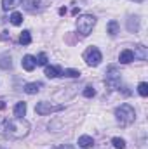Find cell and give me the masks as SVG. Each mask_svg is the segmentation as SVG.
<instances>
[{
    "mask_svg": "<svg viewBox=\"0 0 148 149\" xmlns=\"http://www.w3.org/2000/svg\"><path fill=\"white\" fill-rule=\"evenodd\" d=\"M44 87V83L42 81H33V83H26L25 85V92L26 94H30V95H33V94H37V92H40V88Z\"/></svg>",
    "mask_w": 148,
    "mask_h": 149,
    "instance_id": "obj_10",
    "label": "cell"
},
{
    "mask_svg": "<svg viewBox=\"0 0 148 149\" xmlns=\"http://www.w3.org/2000/svg\"><path fill=\"white\" fill-rule=\"evenodd\" d=\"M63 76H68V78H78L80 71L78 70H63Z\"/></svg>",
    "mask_w": 148,
    "mask_h": 149,
    "instance_id": "obj_24",
    "label": "cell"
},
{
    "mask_svg": "<svg viewBox=\"0 0 148 149\" xmlns=\"http://www.w3.org/2000/svg\"><path fill=\"white\" fill-rule=\"evenodd\" d=\"M61 109H65V106H61V104H51V102H47V101H40V102H37V106H35V113L40 114V116H45V114H51V113L61 111Z\"/></svg>",
    "mask_w": 148,
    "mask_h": 149,
    "instance_id": "obj_6",
    "label": "cell"
},
{
    "mask_svg": "<svg viewBox=\"0 0 148 149\" xmlns=\"http://www.w3.org/2000/svg\"><path fill=\"white\" fill-rule=\"evenodd\" d=\"M11 23H12L14 26H19V24L23 23V16H21V12H12V14H11Z\"/></svg>",
    "mask_w": 148,
    "mask_h": 149,
    "instance_id": "obj_20",
    "label": "cell"
},
{
    "mask_svg": "<svg viewBox=\"0 0 148 149\" xmlns=\"http://www.w3.org/2000/svg\"><path fill=\"white\" fill-rule=\"evenodd\" d=\"M127 30H129V31H134V33L140 30V17H138V16H134V17L131 16V17L127 19Z\"/></svg>",
    "mask_w": 148,
    "mask_h": 149,
    "instance_id": "obj_12",
    "label": "cell"
},
{
    "mask_svg": "<svg viewBox=\"0 0 148 149\" xmlns=\"http://www.w3.org/2000/svg\"><path fill=\"white\" fill-rule=\"evenodd\" d=\"M30 132V123L23 118L2 120L0 121V134L9 139H23Z\"/></svg>",
    "mask_w": 148,
    "mask_h": 149,
    "instance_id": "obj_1",
    "label": "cell"
},
{
    "mask_svg": "<svg viewBox=\"0 0 148 149\" xmlns=\"http://www.w3.org/2000/svg\"><path fill=\"white\" fill-rule=\"evenodd\" d=\"M94 24H96V17L91 16V14H84V16H80V17L77 19V31H78L82 37H87V35L92 31Z\"/></svg>",
    "mask_w": 148,
    "mask_h": 149,
    "instance_id": "obj_3",
    "label": "cell"
},
{
    "mask_svg": "<svg viewBox=\"0 0 148 149\" xmlns=\"http://www.w3.org/2000/svg\"><path fill=\"white\" fill-rule=\"evenodd\" d=\"M134 2H140V3H141V2H145V0H134Z\"/></svg>",
    "mask_w": 148,
    "mask_h": 149,
    "instance_id": "obj_29",
    "label": "cell"
},
{
    "mask_svg": "<svg viewBox=\"0 0 148 149\" xmlns=\"http://www.w3.org/2000/svg\"><path fill=\"white\" fill-rule=\"evenodd\" d=\"M115 116H117V121L120 123V127H129L134 118H136V113L132 109V106L129 104H120L117 109H115Z\"/></svg>",
    "mask_w": 148,
    "mask_h": 149,
    "instance_id": "obj_2",
    "label": "cell"
},
{
    "mask_svg": "<svg viewBox=\"0 0 148 149\" xmlns=\"http://www.w3.org/2000/svg\"><path fill=\"white\" fill-rule=\"evenodd\" d=\"M58 149H73V146H59Z\"/></svg>",
    "mask_w": 148,
    "mask_h": 149,
    "instance_id": "obj_27",
    "label": "cell"
},
{
    "mask_svg": "<svg viewBox=\"0 0 148 149\" xmlns=\"http://www.w3.org/2000/svg\"><path fill=\"white\" fill-rule=\"evenodd\" d=\"M118 61H120L122 64H129V63H132V61H134V54H132V50H131V49L122 50V52L118 54Z\"/></svg>",
    "mask_w": 148,
    "mask_h": 149,
    "instance_id": "obj_8",
    "label": "cell"
},
{
    "mask_svg": "<svg viewBox=\"0 0 148 149\" xmlns=\"http://www.w3.org/2000/svg\"><path fill=\"white\" fill-rule=\"evenodd\" d=\"M0 149H2V148H0Z\"/></svg>",
    "mask_w": 148,
    "mask_h": 149,
    "instance_id": "obj_30",
    "label": "cell"
},
{
    "mask_svg": "<svg viewBox=\"0 0 148 149\" xmlns=\"http://www.w3.org/2000/svg\"><path fill=\"white\" fill-rule=\"evenodd\" d=\"M45 76L47 78H59V76H63V70L59 66H45Z\"/></svg>",
    "mask_w": 148,
    "mask_h": 149,
    "instance_id": "obj_9",
    "label": "cell"
},
{
    "mask_svg": "<svg viewBox=\"0 0 148 149\" xmlns=\"http://www.w3.org/2000/svg\"><path fill=\"white\" fill-rule=\"evenodd\" d=\"M78 146L84 149H89L94 146V139L92 137H89V135H82V137H78Z\"/></svg>",
    "mask_w": 148,
    "mask_h": 149,
    "instance_id": "obj_11",
    "label": "cell"
},
{
    "mask_svg": "<svg viewBox=\"0 0 148 149\" xmlns=\"http://www.w3.org/2000/svg\"><path fill=\"white\" fill-rule=\"evenodd\" d=\"M4 108H5V102H4V101H0V109H4Z\"/></svg>",
    "mask_w": 148,
    "mask_h": 149,
    "instance_id": "obj_28",
    "label": "cell"
},
{
    "mask_svg": "<svg viewBox=\"0 0 148 149\" xmlns=\"http://www.w3.org/2000/svg\"><path fill=\"white\" fill-rule=\"evenodd\" d=\"M105 74H106L105 76V83H106L108 88H111V90L120 88V73H118V70L115 66H110Z\"/></svg>",
    "mask_w": 148,
    "mask_h": 149,
    "instance_id": "obj_5",
    "label": "cell"
},
{
    "mask_svg": "<svg viewBox=\"0 0 148 149\" xmlns=\"http://www.w3.org/2000/svg\"><path fill=\"white\" fill-rule=\"evenodd\" d=\"M138 92H140V95H141V97H147V95H148V83L141 81V83L138 85Z\"/></svg>",
    "mask_w": 148,
    "mask_h": 149,
    "instance_id": "obj_23",
    "label": "cell"
},
{
    "mask_svg": "<svg viewBox=\"0 0 148 149\" xmlns=\"http://www.w3.org/2000/svg\"><path fill=\"white\" fill-rule=\"evenodd\" d=\"M23 3H25V9L26 10H30V12H35L38 9V3H40V0H23Z\"/></svg>",
    "mask_w": 148,
    "mask_h": 149,
    "instance_id": "obj_17",
    "label": "cell"
},
{
    "mask_svg": "<svg viewBox=\"0 0 148 149\" xmlns=\"http://www.w3.org/2000/svg\"><path fill=\"white\" fill-rule=\"evenodd\" d=\"M21 66H23V70H26V71H33L35 70V66H37V63H35V57L33 56H25L23 57V61H21Z\"/></svg>",
    "mask_w": 148,
    "mask_h": 149,
    "instance_id": "obj_7",
    "label": "cell"
},
{
    "mask_svg": "<svg viewBox=\"0 0 148 149\" xmlns=\"http://www.w3.org/2000/svg\"><path fill=\"white\" fill-rule=\"evenodd\" d=\"M19 42H21V45H30L32 43V35H30V31H23L21 35H19Z\"/></svg>",
    "mask_w": 148,
    "mask_h": 149,
    "instance_id": "obj_19",
    "label": "cell"
},
{
    "mask_svg": "<svg viewBox=\"0 0 148 149\" xmlns=\"http://www.w3.org/2000/svg\"><path fill=\"white\" fill-rule=\"evenodd\" d=\"M35 63H37V66H47V56L44 52L38 54L37 57H35Z\"/></svg>",
    "mask_w": 148,
    "mask_h": 149,
    "instance_id": "obj_22",
    "label": "cell"
},
{
    "mask_svg": "<svg viewBox=\"0 0 148 149\" xmlns=\"http://www.w3.org/2000/svg\"><path fill=\"white\" fill-rule=\"evenodd\" d=\"M23 0H2V9L4 10H9V9H14L18 5H21Z\"/></svg>",
    "mask_w": 148,
    "mask_h": 149,
    "instance_id": "obj_15",
    "label": "cell"
},
{
    "mask_svg": "<svg viewBox=\"0 0 148 149\" xmlns=\"http://www.w3.org/2000/svg\"><path fill=\"white\" fill-rule=\"evenodd\" d=\"M84 95H85V97H94V95H96L94 87H92V85H87V87L84 88Z\"/></svg>",
    "mask_w": 148,
    "mask_h": 149,
    "instance_id": "obj_25",
    "label": "cell"
},
{
    "mask_svg": "<svg viewBox=\"0 0 148 149\" xmlns=\"http://www.w3.org/2000/svg\"><path fill=\"white\" fill-rule=\"evenodd\" d=\"M84 61L87 63V66L96 68V66H99V63L103 61V56H101V52H99L98 47H89V49L84 52Z\"/></svg>",
    "mask_w": 148,
    "mask_h": 149,
    "instance_id": "obj_4",
    "label": "cell"
},
{
    "mask_svg": "<svg viewBox=\"0 0 148 149\" xmlns=\"http://www.w3.org/2000/svg\"><path fill=\"white\" fill-rule=\"evenodd\" d=\"M134 54V57H138V59H141V61H145L148 57V52H147V47L145 45H138L136 47V52H132Z\"/></svg>",
    "mask_w": 148,
    "mask_h": 149,
    "instance_id": "obj_16",
    "label": "cell"
},
{
    "mask_svg": "<svg viewBox=\"0 0 148 149\" xmlns=\"http://www.w3.org/2000/svg\"><path fill=\"white\" fill-rule=\"evenodd\" d=\"M26 114V102H18L14 106V116L16 118H23Z\"/></svg>",
    "mask_w": 148,
    "mask_h": 149,
    "instance_id": "obj_14",
    "label": "cell"
},
{
    "mask_svg": "<svg viewBox=\"0 0 148 149\" xmlns=\"http://www.w3.org/2000/svg\"><path fill=\"white\" fill-rule=\"evenodd\" d=\"M106 33H108L110 37H115V35L118 33V23H117V21H110V23L106 24Z\"/></svg>",
    "mask_w": 148,
    "mask_h": 149,
    "instance_id": "obj_18",
    "label": "cell"
},
{
    "mask_svg": "<svg viewBox=\"0 0 148 149\" xmlns=\"http://www.w3.org/2000/svg\"><path fill=\"white\" fill-rule=\"evenodd\" d=\"M0 68L2 70H11L12 68V61H11L9 54H2L0 56Z\"/></svg>",
    "mask_w": 148,
    "mask_h": 149,
    "instance_id": "obj_13",
    "label": "cell"
},
{
    "mask_svg": "<svg viewBox=\"0 0 148 149\" xmlns=\"http://www.w3.org/2000/svg\"><path fill=\"white\" fill-rule=\"evenodd\" d=\"M2 33H4V35H2V40H5V38L11 37V35H9V31H2Z\"/></svg>",
    "mask_w": 148,
    "mask_h": 149,
    "instance_id": "obj_26",
    "label": "cell"
},
{
    "mask_svg": "<svg viewBox=\"0 0 148 149\" xmlns=\"http://www.w3.org/2000/svg\"><path fill=\"white\" fill-rule=\"evenodd\" d=\"M111 144H113L115 149H125V141L120 139V137H113L111 139Z\"/></svg>",
    "mask_w": 148,
    "mask_h": 149,
    "instance_id": "obj_21",
    "label": "cell"
}]
</instances>
